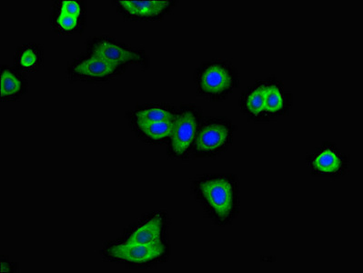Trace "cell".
<instances>
[{
  "instance_id": "12",
  "label": "cell",
  "mask_w": 363,
  "mask_h": 273,
  "mask_svg": "<svg viewBox=\"0 0 363 273\" xmlns=\"http://www.w3.org/2000/svg\"><path fill=\"white\" fill-rule=\"evenodd\" d=\"M163 230V218L162 215H155L145 223L135 230L126 243L130 244H152L163 243L162 240Z\"/></svg>"
},
{
  "instance_id": "11",
  "label": "cell",
  "mask_w": 363,
  "mask_h": 273,
  "mask_svg": "<svg viewBox=\"0 0 363 273\" xmlns=\"http://www.w3.org/2000/svg\"><path fill=\"white\" fill-rule=\"evenodd\" d=\"M265 80H260L250 87L240 98V108L250 120L265 121Z\"/></svg>"
},
{
  "instance_id": "3",
  "label": "cell",
  "mask_w": 363,
  "mask_h": 273,
  "mask_svg": "<svg viewBox=\"0 0 363 273\" xmlns=\"http://www.w3.org/2000/svg\"><path fill=\"white\" fill-rule=\"evenodd\" d=\"M236 125L226 117L210 118L203 121L194 144L196 155L216 157L226 152L233 141Z\"/></svg>"
},
{
  "instance_id": "13",
  "label": "cell",
  "mask_w": 363,
  "mask_h": 273,
  "mask_svg": "<svg viewBox=\"0 0 363 273\" xmlns=\"http://www.w3.org/2000/svg\"><path fill=\"white\" fill-rule=\"evenodd\" d=\"M174 120L157 122H137V126L139 128L140 133L147 137V139L160 143L169 140L173 133L175 124Z\"/></svg>"
},
{
  "instance_id": "8",
  "label": "cell",
  "mask_w": 363,
  "mask_h": 273,
  "mask_svg": "<svg viewBox=\"0 0 363 273\" xmlns=\"http://www.w3.org/2000/svg\"><path fill=\"white\" fill-rule=\"evenodd\" d=\"M89 51L92 56L101 57L118 65L128 62H141L143 60V55L140 52L124 48L108 38L93 41L89 46Z\"/></svg>"
},
{
  "instance_id": "1",
  "label": "cell",
  "mask_w": 363,
  "mask_h": 273,
  "mask_svg": "<svg viewBox=\"0 0 363 273\" xmlns=\"http://www.w3.org/2000/svg\"><path fill=\"white\" fill-rule=\"evenodd\" d=\"M195 195L215 221L230 223L239 213L240 182L233 174L202 177L194 184Z\"/></svg>"
},
{
  "instance_id": "2",
  "label": "cell",
  "mask_w": 363,
  "mask_h": 273,
  "mask_svg": "<svg viewBox=\"0 0 363 273\" xmlns=\"http://www.w3.org/2000/svg\"><path fill=\"white\" fill-rule=\"evenodd\" d=\"M198 91L211 101H224L240 84V74L230 61L212 60L196 70Z\"/></svg>"
},
{
  "instance_id": "10",
  "label": "cell",
  "mask_w": 363,
  "mask_h": 273,
  "mask_svg": "<svg viewBox=\"0 0 363 273\" xmlns=\"http://www.w3.org/2000/svg\"><path fill=\"white\" fill-rule=\"evenodd\" d=\"M121 65L92 56L77 61L72 67V72L80 78L104 79L114 75Z\"/></svg>"
},
{
  "instance_id": "18",
  "label": "cell",
  "mask_w": 363,
  "mask_h": 273,
  "mask_svg": "<svg viewBox=\"0 0 363 273\" xmlns=\"http://www.w3.org/2000/svg\"><path fill=\"white\" fill-rule=\"evenodd\" d=\"M60 11L73 16V17L79 18L82 9L79 2L74 1V0H67V1L60 3Z\"/></svg>"
},
{
  "instance_id": "17",
  "label": "cell",
  "mask_w": 363,
  "mask_h": 273,
  "mask_svg": "<svg viewBox=\"0 0 363 273\" xmlns=\"http://www.w3.org/2000/svg\"><path fill=\"white\" fill-rule=\"evenodd\" d=\"M56 24L60 30L72 32L79 27V18L60 11L56 18Z\"/></svg>"
},
{
  "instance_id": "15",
  "label": "cell",
  "mask_w": 363,
  "mask_h": 273,
  "mask_svg": "<svg viewBox=\"0 0 363 273\" xmlns=\"http://www.w3.org/2000/svg\"><path fill=\"white\" fill-rule=\"evenodd\" d=\"M22 80L11 69H4L1 73V97L11 99L18 94L22 89Z\"/></svg>"
},
{
  "instance_id": "9",
  "label": "cell",
  "mask_w": 363,
  "mask_h": 273,
  "mask_svg": "<svg viewBox=\"0 0 363 273\" xmlns=\"http://www.w3.org/2000/svg\"><path fill=\"white\" fill-rule=\"evenodd\" d=\"M176 1H118V8L125 15L133 18L159 19L169 14Z\"/></svg>"
},
{
  "instance_id": "4",
  "label": "cell",
  "mask_w": 363,
  "mask_h": 273,
  "mask_svg": "<svg viewBox=\"0 0 363 273\" xmlns=\"http://www.w3.org/2000/svg\"><path fill=\"white\" fill-rule=\"evenodd\" d=\"M201 125V112L197 106H182L176 115L174 128L169 139V153L177 159L187 156L194 147Z\"/></svg>"
},
{
  "instance_id": "6",
  "label": "cell",
  "mask_w": 363,
  "mask_h": 273,
  "mask_svg": "<svg viewBox=\"0 0 363 273\" xmlns=\"http://www.w3.org/2000/svg\"><path fill=\"white\" fill-rule=\"evenodd\" d=\"M166 252V247L163 243L152 244H130L122 243L120 245L111 247L108 250V255L112 258L125 262L143 264L160 258Z\"/></svg>"
},
{
  "instance_id": "5",
  "label": "cell",
  "mask_w": 363,
  "mask_h": 273,
  "mask_svg": "<svg viewBox=\"0 0 363 273\" xmlns=\"http://www.w3.org/2000/svg\"><path fill=\"white\" fill-rule=\"evenodd\" d=\"M308 165L314 175L336 179L345 174L349 160L335 145L324 143L311 154Z\"/></svg>"
},
{
  "instance_id": "14",
  "label": "cell",
  "mask_w": 363,
  "mask_h": 273,
  "mask_svg": "<svg viewBox=\"0 0 363 273\" xmlns=\"http://www.w3.org/2000/svg\"><path fill=\"white\" fill-rule=\"evenodd\" d=\"M176 112L172 108L167 106H153L144 109H141L136 114V122H157L174 120Z\"/></svg>"
},
{
  "instance_id": "16",
  "label": "cell",
  "mask_w": 363,
  "mask_h": 273,
  "mask_svg": "<svg viewBox=\"0 0 363 273\" xmlns=\"http://www.w3.org/2000/svg\"><path fill=\"white\" fill-rule=\"evenodd\" d=\"M40 55L35 48L28 46L18 51L17 61L19 67L26 70H31L37 67Z\"/></svg>"
},
{
  "instance_id": "7",
  "label": "cell",
  "mask_w": 363,
  "mask_h": 273,
  "mask_svg": "<svg viewBox=\"0 0 363 273\" xmlns=\"http://www.w3.org/2000/svg\"><path fill=\"white\" fill-rule=\"evenodd\" d=\"M265 121L284 117L290 112L292 95L285 91L284 87L277 79H265Z\"/></svg>"
}]
</instances>
